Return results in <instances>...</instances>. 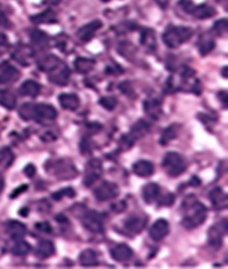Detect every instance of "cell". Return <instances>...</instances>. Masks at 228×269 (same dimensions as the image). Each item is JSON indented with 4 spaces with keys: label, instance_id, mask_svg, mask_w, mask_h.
I'll return each instance as SVG.
<instances>
[{
    "label": "cell",
    "instance_id": "cell-27",
    "mask_svg": "<svg viewBox=\"0 0 228 269\" xmlns=\"http://www.w3.org/2000/svg\"><path fill=\"white\" fill-rule=\"evenodd\" d=\"M55 253V246L50 240H40L36 245L35 255L39 258H49Z\"/></svg>",
    "mask_w": 228,
    "mask_h": 269
},
{
    "label": "cell",
    "instance_id": "cell-2",
    "mask_svg": "<svg viewBox=\"0 0 228 269\" xmlns=\"http://www.w3.org/2000/svg\"><path fill=\"white\" fill-rule=\"evenodd\" d=\"M20 117L24 120H35L41 123V121H51L57 118V111L55 107L47 103H26L20 108Z\"/></svg>",
    "mask_w": 228,
    "mask_h": 269
},
{
    "label": "cell",
    "instance_id": "cell-22",
    "mask_svg": "<svg viewBox=\"0 0 228 269\" xmlns=\"http://www.w3.org/2000/svg\"><path fill=\"white\" fill-rule=\"evenodd\" d=\"M132 171L139 177H150L154 173V165L148 160H139L133 164Z\"/></svg>",
    "mask_w": 228,
    "mask_h": 269
},
{
    "label": "cell",
    "instance_id": "cell-49",
    "mask_svg": "<svg viewBox=\"0 0 228 269\" xmlns=\"http://www.w3.org/2000/svg\"><path fill=\"white\" fill-rule=\"evenodd\" d=\"M61 3V0H44V4H47L49 6H56Z\"/></svg>",
    "mask_w": 228,
    "mask_h": 269
},
{
    "label": "cell",
    "instance_id": "cell-39",
    "mask_svg": "<svg viewBox=\"0 0 228 269\" xmlns=\"http://www.w3.org/2000/svg\"><path fill=\"white\" fill-rule=\"evenodd\" d=\"M100 105H101L105 109H107V111H113L118 105V101L115 97H112V96L102 97V99L100 100Z\"/></svg>",
    "mask_w": 228,
    "mask_h": 269
},
{
    "label": "cell",
    "instance_id": "cell-14",
    "mask_svg": "<svg viewBox=\"0 0 228 269\" xmlns=\"http://www.w3.org/2000/svg\"><path fill=\"white\" fill-rule=\"evenodd\" d=\"M170 232V226L166 219H158L150 228V237L154 241L163 240Z\"/></svg>",
    "mask_w": 228,
    "mask_h": 269
},
{
    "label": "cell",
    "instance_id": "cell-48",
    "mask_svg": "<svg viewBox=\"0 0 228 269\" xmlns=\"http://www.w3.org/2000/svg\"><path fill=\"white\" fill-rule=\"evenodd\" d=\"M6 27H9V20L4 12L0 11V28H6Z\"/></svg>",
    "mask_w": 228,
    "mask_h": 269
},
{
    "label": "cell",
    "instance_id": "cell-20",
    "mask_svg": "<svg viewBox=\"0 0 228 269\" xmlns=\"http://www.w3.org/2000/svg\"><path fill=\"white\" fill-rule=\"evenodd\" d=\"M209 199H210L212 206L217 210H222L227 207V195L220 187L214 188L209 193Z\"/></svg>",
    "mask_w": 228,
    "mask_h": 269
},
{
    "label": "cell",
    "instance_id": "cell-12",
    "mask_svg": "<svg viewBox=\"0 0 228 269\" xmlns=\"http://www.w3.org/2000/svg\"><path fill=\"white\" fill-rule=\"evenodd\" d=\"M12 57L16 60L20 65L22 66H29L33 62V57H34V50L32 48L27 47V45L20 44L17 45L15 51L12 53Z\"/></svg>",
    "mask_w": 228,
    "mask_h": 269
},
{
    "label": "cell",
    "instance_id": "cell-4",
    "mask_svg": "<svg viewBox=\"0 0 228 269\" xmlns=\"http://www.w3.org/2000/svg\"><path fill=\"white\" fill-rule=\"evenodd\" d=\"M193 35V30L188 27H169L163 35V40L166 47L176 49L190 40Z\"/></svg>",
    "mask_w": 228,
    "mask_h": 269
},
{
    "label": "cell",
    "instance_id": "cell-11",
    "mask_svg": "<svg viewBox=\"0 0 228 269\" xmlns=\"http://www.w3.org/2000/svg\"><path fill=\"white\" fill-rule=\"evenodd\" d=\"M48 74H49V80L53 82V84L59 85V86H65V85L68 84L71 72H69L68 67L62 62L57 68L49 72Z\"/></svg>",
    "mask_w": 228,
    "mask_h": 269
},
{
    "label": "cell",
    "instance_id": "cell-3",
    "mask_svg": "<svg viewBox=\"0 0 228 269\" xmlns=\"http://www.w3.org/2000/svg\"><path fill=\"white\" fill-rule=\"evenodd\" d=\"M45 169L50 175L60 180H71L78 175L75 165L69 159H56V160H49L45 164Z\"/></svg>",
    "mask_w": 228,
    "mask_h": 269
},
{
    "label": "cell",
    "instance_id": "cell-29",
    "mask_svg": "<svg viewBox=\"0 0 228 269\" xmlns=\"http://www.w3.org/2000/svg\"><path fill=\"white\" fill-rule=\"evenodd\" d=\"M40 93V85L34 80H27L24 81L20 87V94L22 96H27V97H32L34 99Z\"/></svg>",
    "mask_w": 228,
    "mask_h": 269
},
{
    "label": "cell",
    "instance_id": "cell-41",
    "mask_svg": "<svg viewBox=\"0 0 228 269\" xmlns=\"http://www.w3.org/2000/svg\"><path fill=\"white\" fill-rule=\"evenodd\" d=\"M8 48H9L8 36H6L5 34H3V33H0V56L6 53Z\"/></svg>",
    "mask_w": 228,
    "mask_h": 269
},
{
    "label": "cell",
    "instance_id": "cell-23",
    "mask_svg": "<svg viewBox=\"0 0 228 269\" xmlns=\"http://www.w3.org/2000/svg\"><path fill=\"white\" fill-rule=\"evenodd\" d=\"M190 14H192L194 17L199 18V20H206V18H210L216 15V10L214 8L208 4H202L198 6H194L191 9Z\"/></svg>",
    "mask_w": 228,
    "mask_h": 269
},
{
    "label": "cell",
    "instance_id": "cell-30",
    "mask_svg": "<svg viewBox=\"0 0 228 269\" xmlns=\"http://www.w3.org/2000/svg\"><path fill=\"white\" fill-rule=\"evenodd\" d=\"M180 130H181V125H178V124H172L166 127V129L163 131L162 137H160V141H159L160 145L166 146L169 142H171L172 140H175L176 137L178 136Z\"/></svg>",
    "mask_w": 228,
    "mask_h": 269
},
{
    "label": "cell",
    "instance_id": "cell-51",
    "mask_svg": "<svg viewBox=\"0 0 228 269\" xmlns=\"http://www.w3.org/2000/svg\"><path fill=\"white\" fill-rule=\"evenodd\" d=\"M217 2H221V0H217Z\"/></svg>",
    "mask_w": 228,
    "mask_h": 269
},
{
    "label": "cell",
    "instance_id": "cell-37",
    "mask_svg": "<svg viewBox=\"0 0 228 269\" xmlns=\"http://www.w3.org/2000/svg\"><path fill=\"white\" fill-rule=\"evenodd\" d=\"M15 155L10 148H2L0 149V167L8 169L10 165L14 163Z\"/></svg>",
    "mask_w": 228,
    "mask_h": 269
},
{
    "label": "cell",
    "instance_id": "cell-9",
    "mask_svg": "<svg viewBox=\"0 0 228 269\" xmlns=\"http://www.w3.org/2000/svg\"><path fill=\"white\" fill-rule=\"evenodd\" d=\"M81 223L91 233H102L103 232L102 217L96 211H86L83 213L81 215Z\"/></svg>",
    "mask_w": 228,
    "mask_h": 269
},
{
    "label": "cell",
    "instance_id": "cell-40",
    "mask_svg": "<svg viewBox=\"0 0 228 269\" xmlns=\"http://www.w3.org/2000/svg\"><path fill=\"white\" fill-rule=\"evenodd\" d=\"M227 28H228L227 20H224V18H223V20L217 21V22L214 24V28H212V30H214V32L216 33V35L221 36V35L226 34Z\"/></svg>",
    "mask_w": 228,
    "mask_h": 269
},
{
    "label": "cell",
    "instance_id": "cell-13",
    "mask_svg": "<svg viewBox=\"0 0 228 269\" xmlns=\"http://www.w3.org/2000/svg\"><path fill=\"white\" fill-rule=\"evenodd\" d=\"M102 27V22L100 20H95L93 22L85 24V26L81 27L80 29L77 32V36L80 41L86 42L90 41L91 39L94 38L95 33Z\"/></svg>",
    "mask_w": 228,
    "mask_h": 269
},
{
    "label": "cell",
    "instance_id": "cell-16",
    "mask_svg": "<svg viewBox=\"0 0 228 269\" xmlns=\"http://www.w3.org/2000/svg\"><path fill=\"white\" fill-rule=\"evenodd\" d=\"M20 72L15 68L11 63L3 62L0 65V84L2 82H12L16 81L20 78Z\"/></svg>",
    "mask_w": 228,
    "mask_h": 269
},
{
    "label": "cell",
    "instance_id": "cell-31",
    "mask_svg": "<svg viewBox=\"0 0 228 269\" xmlns=\"http://www.w3.org/2000/svg\"><path fill=\"white\" fill-rule=\"evenodd\" d=\"M30 21L36 24H50L57 22V16L53 10H47L41 12V14L35 15V16H32L30 17Z\"/></svg>",
    "mask_w": 228,
    "mask_h": 269
},
{
    "label": "cell",
    "instance_id": "cell-10",
    "mask_svg": "<svg viewBox=\"0 0 228 269\" xmlns=\"http://www.w3.org/2000/svg\"><path fill=\"white\" fill-rule=\"evenodd\" d=\"M94 194L99 201H108L119 195V187L113 182L105 181L95 189Z\"/></svg>",
    "mask_w": 228,
    "mask_h": 269
},
{
    "label": "cell",
    "instance_id": "cell-44",
    "mask_svg": "<svg viewBox=\"0 0 228 269\" xmlns=\"http://www.w3.org/2000/svg\"><path fill=\"white\" fill-rule=\"evenodd\" d=\"M80 148H81V153L83 154H89L91 152V146L89 145V140L87 139H83L80 143Z\"/></svg>",
    "mask_w": 228,
    "mask_h": 269
},
{
    "label": "cell",
    "instance_id": "cell-6",
    "mask_svg": "<svg viewBox=\"0 0 228 269\" xmlns=\"http://www.w3.org/2000/svg\"><path fill=\"white\" fill-rule=\"evenodd\" d=\"M163 167L165 172L171 177L182 175L187 169V163L181 154L176 152H169L163 159Z\"/></svg>",
    "mask_w": 228,
    "mask_h": 269
},
{
    "label": "cell",
    "instance_id": "cell-42",
    "mask_svg": "<svg viewBox=\"0 0 228 269\" xmlns=\"http://www.w3.org/2000/svg\"><path fill=\"white\" fill-rule=\"evenodd\" d=\"M175 201V197L174 194H170L168 193L166 195H164V197H162V199H160L159 201V206L162 205V206H169V205H172Z\"/></svg>",
    "mask_w": 228,
    "mask_h": 269
},
{
    "label": "cell",
    "instance_id": "cell-15",
    "mask_svg": "<svg viewBox=\"0 0 228 269\" xmlns=\"http://www.w3.org/2000/svg\"><path fill=\"white\" fill-rule=\"evenodd\" d=\"M147 226V217L146 216H131L125 221V229L131 234H139Z\"/></svg>",
    "mask_w": 228,
    "mask_h": 269
},
{
    "label": "cell",
    "instance_id": "cell-17",
    "mask_svg": "<svg viewBox=\"0 0 228 269\" xmlns=\"http://www.w3.org/2000/svg\"><path fill=\"white\" fill-rule=\"evenodd\" d=\"M133 255L132 250L126 244H118L111 250V256L117 262H127Z\"/></svg>",
    "mask_w": 228,
    "mask_h": 269
},
{
    "label": "cell",
    "instance_id": "cell-46",
    "mask_svg": "<svg viewBox=\"0 0 228 269\" xmlns=\"http://www.w3.org/2000/svg\"><path fill=\"white\" fill-rule=\"evenodd\" d=\"M23 172H24V175H26V176H28V177H30V178H32V177L34 176V175H35V172H36L35 166H34V165H32V164L27 165V166L24 167Z\"/></svg>",
    "mask_w": 228,
    "mask_h": 269
},
{
    "label": "cell",
    "instance_id": "cell-36",
    "mask_svg": "<svg viewBox=\"0 0 228 269\" xmlns=\"http://www.w3.org/2000/svg\"><path fill=\"white\" fill-rule=\"evenodd\" d=\"M30 251V245L27 241L22 239H18L15 241V244L11 247V252L15 256H24Z\"/></svg>",
    "mask_w": 228,
    "mask_h": 269
},
{
    "label": "cell",
    "instance_id": "cell-38",
    "mask_svg": "<svg viewBox=\"0 0 228 269\" xmlns=\"http://www.w3.org/2000/svg\"><path fill=\"white\" fill-rule=\"evenodd\" d=\"M75 195V191L72 187H67V188H62L60 189L59 192L53 194V199L59 201L63 198H73Z\"/></svg>",
    "mask_w": 228,
    "mask_h": 269
},
{
    "label": "cell",
    "instance_id": "cell-19",
    "mask_svg": "<svg viewBox=\"0 0 228 269\" xmlns=\"http://www.w3.org/2000/svg\"><path fill=\"white\" fill-rule=\"evenodd\" d=\"M6 233L14 240L22 239L27 233V228L23 223L18 221H10L6 223Z\"/></svg>",
    "mask_w": 228,
    "mask_h": 269
},
{
    "label": "cell",
    "instance_id": "cell-25",
    "mask_svg": "<svg viewBox=\"0 0 228 269\" xmlns=\"http://www.w3.org/2000/svg\"><path fill=\"white\" fill-rule=\"evenodd\" d=\"M160 195V188L156 183H148L142 189V198L147 204L154 203Z\"/></svg>",
    "mask_w": 228,
    "mask_h": 269
},
{
    "label": "cell",
    "instance_id": "cell-32",
    "mask_svg": "<svg viewBox=\"0 0 228 269\" xmlns=\"http://www.w3.org/2000/svg\"><path fill=\"white\" fill-rule=\"evenodd\" d=\"M160 106H162V103H160L159 100H146L145 103H144V107H145V111L147 113L148 115H151L153 119H158L160 114H162V109H160Z\"/></svg>",
    "mask_w": 228,
    "mask_h": 269
},
{
    "label": "cell",
    "instance_id": "cell-34",
    "mask_svg": "<svg viewBox=\"0 0 228 269\" xmlns=\"http://www.w3.org/2000/svg\"><path fill=\"white\" fill-rule=\"evenodd\" d=\"M17 100L16 95L10 90H3L0 91V105L8 109H14L16 107Z\"/></svg>",
    "mask_w": 228,
    "mask_h": 269
},
{
    "label": "cell",
    "instance_id": "cell-47",
    "mask_svg": "<svg viewBox=\"0 0 228 269\" xmlns=\"http://www.w3.org/2000/svg\"><path fill=\"white\" fill-rule=\"evenodd\" d=\"M27 189H28V186L27 185H23V186H21V187H18L16 191H14V193H11V195H10L11 199H15V198H17L18 195L22 194L23 192L27 191Z\"/></svg>",
    "mask_w": 228,
    "mask_h": 269
},
{
    "label": "cell",
    "instance_id": "cell-50",
    "mask_svg": "<svg viewBox=\"0 0 228 269\" xmlns=\"http://www.w3.org/2000/svg\"><path fill=\"white\" fill-rule=\"evenodd\" d=\"M4 186H5V182H4V177L0 175V194L3 193V189H4Z\"/></svg>",
    "mask_w": 228,
    "mask_h": 269
},
{
    "label": "cell",
    "instance_id": "cell-7",
    "mask_svg": "<svg viewBox=\"0 0 228 269\" xmlns=\"http://www.w3.org/2000/svg\"><path fill=\"white\" fill-rule=\"evenodd\" d=\"M227 233V221L221 219L212 225L208 231V243L214 249H220L222 245V239Z\"/></svg>",
    "mask_w": 228,
    "mask_h": 269
},
{
    "label": "cell",
    "instance_id": "cell-8",
    "mask_svg": "<svg viewBox=\"0 0 228 269\" xmlns=\"http://www.w3.org/2000/svg\"><path fill=\"white\" fill-rule=\"evenodd\" d=\"M102 163L99 160V159H90L87 161L86 166H85L84 171V180H83V185L86 186V187H90L95 183L97 180L100 178L102 175Z\"/></svg>",
    "mask_w": 228,
    "mask_h": 269
},
{
    "label": "cell",
    "instance_id": "cell-21",
    "mask_svg": "<svg viewBox=\"0 0 228 269\" xmlns=\"http://www.w3.org/2000/svg\"><path fill=\"white\" fill-rule=\"evenodd\" d=\"M59 102L61 107L67 111H75L80 106V100L74 94H61L59 96Z\"/></svg>",
    "mask_w": 228,
    "mask_h": 269
},
{
    "label": "cell",
    "instance_id": "cell-33",
    "mask_svg": "<svg viewBox=\"0 0 228 269\" xmlns=\"http://www.w3.org/2000/svg\"><path fill=\"white\" fill-rule=\"evenodd\" d=\"M95 67V61L91 59H85V57H78L74 62V68L80 74H86L91 72Z\"/></svg>",
    "mask_w": 228,
    "mask_h": 269
},
{
    "label": "cell",
    "instance_id": "cell-5",
    "mask_svg": "<svg viewBox=\"0 0 228 269\" xmlns=\"http://www.w3.org/2000/svg\"><path fill=\"white\" fill-rule=\"evenodd\" d=\"M148 132H150V124L145 120H139L138 123L132 125V127L130 129L129 132L121 137L120 148L123 149V151H127V149H130L135 145L136 141L145 137Z\"/></svg>",
    "mask_w": 228,
    "mask_h": 269
},
{
    "label": "cell",
    "instance_id": "cell-43",
    "mask_svg": "<svg viewBox=\"0 0 228 269\" xmlns=\"http://www.w3.org/2000/svg\"><path fill=\"white\" fill-rule=\"evenodd\" d=\"M112 211H114V212L117 213H120L123 212V211H125L126 209V203L125 201H118V203H114L113 205H112Z\"/></svg>",
    "mask_w": 228,
    "mask_h": 269
},
{
    "label": "cell",
    "instance_id": "cell-45",
    "mask_svg": "<svg viewBox=\"0 0 228 269\" xmlns=\"http://www.w3.org/2000/svg\"><path fill=\"white\" fill-rule=\"evenodd\" d=\"M35 228L40 232H45V233H50L51 227L48 222H41V223H36Z\"/></svg>",
    "mask_w": 228,
    "mask_h": 269
},
{
    "label": "cell",
    "instance_id": "cell-18",
    "mask_svg": "<svg viewBox=\"0 0 228 269\" xmlns=\"http://www.w3.org/2000/svg\"><path fill=\"white\" fill-rule=\"evenodd\" d=\"M30 41H32L33 50H39V51L47 50L49 45H50L48 35L45 34L44 32H41V30H36V29L30 33Z\"/></svg>",
    "mask_w": 228,
    "mask_h": 269
},
{
    "label": "cell",
    "instance_id": "cell-28",
    "mask_svg": "<svg viewBox=\"0 0 228 269\" xmlns=\"http://www.w3.org/2000/svg\"><path fill=\"white\" fill-rule=\"evenodd\" d=\"M141 44L147 49L148 51H154L157 48V38H156V33L154 30H152L150 28H146L142 30L141 33Z\"/></svg>",
    "mask_w": 228,
    "mask_h": 269
},
{
    "label": "cell",
    "instance_id": "cell-35",
    "mask_svg": "<svg viewBox=\"0 0 228 269\" xmlns=\"http://www.w3.org/2000/svg\"><path fill=\"white\" fill-rule=\"evenodd\" d=\"M198 48H199V53L202 54L203 56H205V55H208L209 53H211V51L214 50V48H215L214 39H212L210 35H206V34L203 35L202 38L199 39Z\"/></svg>",
    "mask_w": 228,
    "mask_h": 269
},
{
    "label": "cell",
    "instance_id": "cell-26",
    "mask_svg": "<svg viewBox=\"0 0 228 269\" xmlns=\"http://www.w3.org/2000/svg\"><path fill=\"white\" fill-rule=\"evenodd\" d=\"M79 263L85 268L95 267L99 263V256H97V253L94 250L86 249L79 255Z\"/></svg>",
    "mask_w": 228,
    "mask_h": 269
},
{
    "label": "cell",
    "instance_id": "cell-24",
    "mask_svg": "<svg viewBox=\"0 0 228 269\" xmlns=\"http://www.w3.org/2000/svg\"><path fill=\"white\" fill-rule=\"evenodd\" d=\"M61 63H62V61H61L59 57L55 56V55H48V56L42 57L41 60H39L38 62V67L39 69L42 70V72H51V70H54L55 68H57Z\"/></svg>",
    "mask_w": 228,
    "mask_h": 269
},
{
    "label": "cell",
    "instance_id": "cell-1",
    "mask_svg": "<svg viewBox=\"0 0 228 269\" xmlns=\"http://www.w3.org/2000/svg\"><path fill=\"white\" fill-rule=\"evenodd\" d=\"M184 219H182V226L186 229H194L199 227L200 225L205 222L208 210L202 203L196 199V197L190 195L184 203Z\"/></svg>",
    "mask_w": 228,
    "mask_h": 269
}]
</instances>
